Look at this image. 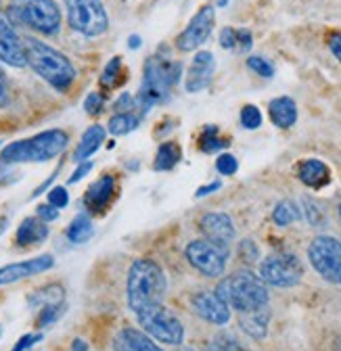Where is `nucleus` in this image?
Wrapping results in <instances>:
<instances>
[{"label": "nucleus", "instance_id": "nucleus-49", "mask_svg": "<svg viewBox=\"0 0 341 351\" xmlns=\"http://www.w3.org/2000/svg\"><path fill=\"white\" fill-rule=\"evenodd\" d=\"M128 44H130V49H139V47H141V38L134 34V36L128 38Z\"/></svg>", "mask_w": 341, "mask_h": 351}, {"label": "nucleus", "instance_id": "nucleus-2", "mask_svg": "<svg viewBox=\"0 0 341 351\" xmlns=\"http://www.w3.org/2000/svg\"><path fill=\"white\" fill-rule=\"evenodd\" d=\"M23 47H25L27 65L42 80H47L53 88H57L59 93H65L67 88L73 84L75 67L71 65V61L63 53H59L57 49L49 47V44L40 42L36 38H25Z\"/></svg>", "mask_w": 341, "mask_h": 351}, {"label": "nucleus", "instance_id": "nucleus-13", "mask_svg": "<svg viewBox=\"0 0 341 351\" xmlns=\"http://www.w3.org/2000/svg\"><path fill=\"white\" fill-rule=\"evenodd\" d=\"M191 305H193L195 314L201 316L205 322H211L216 326H224L231 320V307L216 293L201 291V293L193 295Z\"/></svg>", "mask_w": 341, "mask_h": 351}, {"label": "nucleus", "instance_id": "nucleus-8", "mask_svg": "<svg viewBox=\"0 0 341 351\" xmlns=\"http://www.w3.org/2000/svg\"><path fill=\"white\" fill-rule=\"evenodd\" d=\"M137 316H139V324L157 341L167 343V345H180L185 341V328L180 320L174 316V312H169L165 305L161 303L149 305Z\"/></svg>", "mask_w": 341, "mask_h": 351}, {"label": "nucleus", "instance_id": "nucleus-26", "mask_svg": "<svg viewBox=\"0 0 341 351\" xmlns=\"http://www.w3.org/2000/svg\"><path fill=\"white\" fill-rule=\"evenodd\" d=\"M178 161H180V147L176 143H163L155 155V169L167 171V169H172Z\"/></svg>", "mask_w": 341, "mask_h": 351}, {"label": "nucleus", "instance_id": "nucleus-14", "mask_svg": "<svg viewBox=\"0 0 341 351\" xmlns=\"http://www.w3.org/2000/svg\"><path fill=\"white\" fill-rule=\"evenodd\" d=\"M0 61H5L11 67L27 65L23 40L17 36V32L13 29L9 19L3 15H0Z\"/></svg>", "mask_w": 341, "mask_h": 351}, {"label": "nucleus", "instance_id": "nucleus-1", "mask_svg": "<svg viewBox=\"0 0 341 351\" xmlns=\"http://www.w3.org/2000/svg\"><path fill=\"white\" fill-rule=\"evenodd\" d=\"M165 287V274L159 263H155L153 259H137L126 280V297L130 310L139 314L149 305L161 303Z\"/></svg>", "mask_w": 341, "mask_h": 351}, {"label": "nucleus", "instance_id": "nucleus-17", "mask_svg": "<svg viewBox=\"0 0 341 351\" xmlns=\"http://www.w3.org/2000/svg\"><path fill=\"white\" fill-rule=\"evenodd\" d=\"M199 226H201V232L205 234L207 241L216 243L220 247L228 249V245L235 241V224H233L228 213H218V211L205 213L201 217Z\"/></svg>", "mask_w": 341, "mask_h": 351}, {"label": "nucleus", "instance_id": "nucleus-37", "mask_svg": "<svg viewBox=\"0 0 341 351\" xmlns=\"http://www.w3.org/2000/svg\"><path fill=\"white\" fill-rule=\"evenodd\" d=\"M49 203L57 209H63L67 203H69V195L63 186H55L51 193H49Z\"/></svg>", "mask_w": 341, "mask_h": 351}, {"label": "nucleus", "instance_id": "nucleus-15", "mask_svg": "<svg viewBox=\"0 0 341 351\" xmlns=\"http://www.w3.org/2000/svg\"><path fill=\"white\" fill-rule=\"evenodd\" d=\"M55 266L53 255H38L34 259H25V261H17V263H9V266L0 268V287L3 285H11L36 274L47 272Z\"/></svg>", "mask_w": 341, "mask_h": 351}, {"label": "nucleus", "instance_id": "nucleus-18", "mask_svg": "<svg viewBox=\"0 0 341 351\" xmlns=\"http://www.w3.org/2000/svg\"><path fill=\"white\" fill-rule=\"evenodd\" d=\"M113 193H115V180L113 176H103V178H99L86 193V197H84V203H86V207L93 211V213H103L111 199H113Z\"/></svg>", "mask_w": 341, "mask_h": 351}, {"label": "nucleus", "instance_id": "nucleus-46", "mask_svg": "<svg viewBox=\"0 0 341 351\" xmlns=\"http://www.w3.org/2000/svg\"><path fill=\"white\" fill-rule=\"evenodd\" d=\"M7 101H9V82L3 67H0V107H5Z\"/></svg>", "mask_w": 341, "mask_h": 351}, {"label": "nucleus", "instance_id": "nucleus-19", "mask_svg": "<svg viewBox=\"0 0 341 351\" xmlns=\"http://www.w3.org/2000/svg\"><path fill=\"white\" fill-rule=\"evenodd\" d=\"M115 351H163L145 332L137 328H121L113 339Z\"/></svg>", "mask_w": 341, "mask_h": 351}, {"label": "nucleus", "instance_id": "nucleus-29", "mask_svg": "<svg viewBox=\"0 0 341 351\" xmlns=\"http://www.w3.org/2000/svg\"><path fill=\"white\" fill-rule=\"evenodd\" d=\"M139 117H134L132 113H117L109 119V132L115 136H124V134H130L139 128Z\"/></svg>", "mask_w": 341, "mask_h": 351}, {"label": "nucleus", "instance_id": "nucleus-4", "mask_svg": "<svg viewBox=\"0 0 341 351\" xmlns=\"http://www.w3.org/2000/svg\"><path fill=\"white\" fill-rule=\"evenodd\" d=\"M180 71H183L180 61H172L169 57L153 55L147 59L143 88L137 99L141 113H147L149 107H153L157 103H165L169 99V90H172L174 84H178Z\"/></svg>", "mask_w": 341, "mask_h": 351}, {"label": "nucleus", "instance_id": "nucleus-31", "mask_svg": "<svg viewBox=\"0 0 341 351\" xmlns=\"http://www.w3.org/2000/svg\"><path fill=\"white\" fill-rule=\"evenodd\" d=\"M119 82H124V65H121V57H113L101 75V84L105 88H115Z\"/></svg>", "mask_w": 341, "mask_h": 351}, {"label": "nucleus", "instance_id": "nucleus-33", "mask_svg": "<svg viewBox=\"0 0 341 351\" xmlns=\"http://www.w3.org/2000/svg\"><path fill=\"white\" fill-rule=\"evenodd\" d=\"M63 312H65V305L63 303H55V305L42 307L40 318H38V326H49V324L57 322L59 316H63Z\"/></svg>", "mask_w": 341, "mask_h": 351}, {"label": "nucleus", "instance_id": "nucleus-32", "mask_svg": "<svg viewBox=\"0 0 341 351\" xmlns=\"http://www.w3.org/2000/svg\"><path fill=\"white\" fill-rule=\"evenodd\" d=\"M241 125L245 130H258L262 125V113L255 105H245L241 109Z\"/></svg>", "mask_w": 341, "mask_h": 351}, {"label": "nucleus", "instance_id": "nucleus-43", "mask_svg": "<svg viewBox=\"0 0 341 351\" xmlns=\"http://www.w3.org/2000/svg\"><path fill=\"white\" fill-rule=\"evenodd\" d=\"M93 169V163L91 161H82L80 165H78V169L71 173V178H69V184H75V182H80L84 176H86L89 171Z\"/></svg>", "mask_w": 341, "mask_h": 351}, {"label": "nucleus", "instance_id": "nucleus-23", "mask_svg": "<svg viewBox=\"0 0 341 351\" xmlns=\"http://www.w3.org/2000/svg\"><path fill=\"white\" fill-rule=\"evenodd\" d=\"M47 237H49V226L47 222H42L38 217H25L21 226L17 228V243L21 247L40 245L47 241Z\"/></svg>", "mask_w": 341, "mask_h": 351}, {"label": "nucleus", "instance_id": "nucleus-53", "mask_svg": "<svg viewBox=\"0 0 341 351\" xmlns=\"http://www.w3.org/2000/svg\"><path fill=\"white\" fill-rule=\"evenodd\" d=\"M209 351H222V349H218V347L214 345V347H209Z\"/></svg>", "mask_w": 341, "mask_h": 351}, {"label": "nucleus", "instance_id": "nucleus-56", "mask_svg": "<svg viewBox=\"0 0 341 351\" xmlns=\"http://www.w3.org/2000/svg\"><path fill=\"white\" fill-rule=\"evenodd\" d=\"M339 215H341V205H339Z\"/></svg>", "mask_w": 341, "mask_h": 351}, {"label": "nucleus", "instance_id": "nucleus-28", "mask_svg": "<svg viewBox=\"0 0 341 351\" xmlns=\"http://www.w3.org/2000/svg\"><path fill=\"white\" fill-rule=\"evenodd\" d=\"M55 303H63V289L59 285H49L45 289L36 291L30 297V305H38V307H47V305H55Z\"/></svg>", "mask_w": 341, "mask_h": 351}, {"label": "nucleus", "instance_id": "nucleus-52", "mask_svg": "<svg viewBox=\"0 0 341 351\" xmlns=\"http://www.w3.org/2000/svg\"><path fill=\"white\" fill-rule=\"evenodd\" d=\"M226 3H228V0H218V5H220V7H224Z\"/></svg>", "mask_w": 341, "mask_h": 351}, {"label": "nucleus", "instance_id": "nucleus-20", "mask_svg": "<svg viewBox=\"0 0 341 351\" xmlns=\"http://www.w3.org/2000/svg\"><path fill=\"white\" fill-rule=\"evenodd\" d=\"M297 176H300V180L310 189H322L331 182V169L320 159L302 161L300 169H297Z\"/></svg>", "mask_w": 341, "mask_h": 351}, {"label": "nucleus", "instance_id": "nucleus-10", "mask_svg": "<svg viewBox=\"0 0 341 351\" xmlns=\"http://www.w3.org/2000/svg\"><path fill=\"white\" fill-rule=\"evenodd\" d=\"M312 268L333 285H341V243L333 237H316L308 247Z\"/></svg>", "mask_w": 341, "mask_h": 351}, {"label": "nucleus", "instance_id": "nucleus-47", "mask_svg": "<svg viewBox=\"0 0 341 351\" xmlns=\"http://www.w3.org/2000/svg\"><path fill=\"white\" fill-rule=\"evenodd\" d=\"M241 255H243L247 261H253L255 257H258V249H255L253 241H245V243L241 245Z\"/></svg>", "mask_w": 341, "mask_h": 351}, {"label": "nucleus", "instance_id": "nucleus-30", "mask_svg": "<svg viewBox=\"0 0 341 351\" xmlns=\"http://www.w3.org/2000/svg\"><path fill=\"white\" fill-rule=\"evenodd\" d=\"M272 219L277 226H289L293 224L295 219H300V209H297V205L293 201H281L274 211H272Z\"/></svg>", "mask_w": 341, "mask_h": 351}, {"label": "nucleus", "instance_id": "nucleus-55", "mask_svg": "<svg viewBox=\"0 0 341 351\" xmlns=\"http://www.w3.org/2000/svg\"><path fill=\"white\" fill-rule=\"evenodd\" d=\"M0 337H3V326H0Z\"/></svg>", "mask_w": 341, "mask_h": 351}, {"label": "nucleus", "instance_id": "nucleus-42", "mask_svg": "<svg viewBox=\"0 0 341 351\" xmlns=\"http://www.w3.org/2000/svg\"><path fill=\"white\" fill-rule=\"evenodd\" d=\"M38 341H42V335H23L11 351H25V349L34 347Z\"/></svg>", "mask_w": 341, "mask_h": 351}, {"label": "nucleus", "instance_id": "nucleus-36", "mask_svg": "<svg viewBox=\"0 0 341 351\" xmlns=\"http://www.w3.org/2000/svg\"><path fill=\"white\" fill-rule=\"evenodd\" d=\"M103 107H105V97L101 93H91L86 97V101H84V109H86V113H91V115L101 113Z\"/></svg>", "mask_w": 341, "mask_h": 351}, {"label": "nucleus", "instance_id": "nucleus-24", "mask_svg": "<svg viewBox=\"0 0 341 351\" xmlns=\"http://www.w3.org/2000/svg\"><path fill=\"white\" fill-rule=\"evenodd\" d=\"M268 111H270V119L277 128L287 130L297 121V105L289 97H279V99L270 101Z\"/></svg>", "mask_w": 341, "mask_h": 351}, {"label": "nucleus", "instance_id": "nucleus-11", "mask_svg": "<svg viewBox=\"0 0 341 351\" xmlns=\"http://www.w3.org/2000/svg\"><path fill=\"white\" fill-rule=\"evenodd\" d=\"M187 259L191 266L201 272L203 276L218 278L226 270V259H228V249L211 243L207 239H199L189 243L187 247Z\"/></svg>", "mask_w": 341, "mask_h": 351}, {"label": "nucleus", "instance_id": "nucleus-3", "mask_svg": "<svg viewBox=\"0 0 341 351\" xmlns=\"http://www.w3.org/2000/svg\"><path fill=\"white\" fill-rule=\"evenodd\" d=\"M216 295L239 314L260 310V307L268 305L270 299L266 282L249 270H239L222 278L216 289Z\"/></svg>", "mask_w": 341, "mask_h": 351}, {"label": "nucleus", "instance_id": "nucleus-40", "mask_svg": "<svg viewBox=\"0 0 341 351\" xmlns=\"http://www.w3.org/2000/svg\"><path fill=\"white\" fill-rule=\"evenodd\" d=\"M134 107H137V99H132L128 93H124V95L115 101V109H117L119 113H130Z\"/></svg>", "mask_w": 341, "mask_h": 351}, {"label": "nucleus", "instance_id": "nucleus-7", "mask_svg": "<svg viewBox=\"0 0 341 351\" xmlns=\"http://www.w3.org/2000/svg\"><path fill=\"white\" fill-rule=\"evenodd\" d=\"M69 27L86 38H97L107 32L109 17L103 0H63Z\"/></svg>", "mask_w": 341, "mask_h": 351}, {"label": "nucleus", "instance_id": "nucleus-35", "mask_svg": "<svg viewBox=\"0 0 341 351\" xmlns=\"http://www.w3.org/2000/svg\"><path fill=\"white\" fill-rule=\"evenodd\" d=\"M216 169H218L222 176H233V173L239 169V161H237L235 155L224 153V155H220V157L216 159Z\"/></svg>", "mask_w": 341, "mask_h": 351}, {"label": "nucleus", "instance_id": "nucleus-9", "mask_svg": "<svg viewBox=\"0 0 341 351\" xmlns=\"http://www.w3.org/2000/svg\"><path fill=\"white\" fill-rule=\"evenodd\" d=\"M302 276H304L302 261L297 259V255L287 253V251L272 253L260 263V278L266 285H272L279 289L295 287L302 280Z\"/></svg>", "mask_w": 341, "mask_h": 351}, {"label": "nucleus", "instance_id": "nucleus-50", "mask_svg": "<svg viewBox=\"0 0 341 351\" xmlns=\"http://www.w3.org/2000/svg\"><path fill=\"white\" fill-rule=\"evenodd\" d=\"M89 347H86V343H84V341H73V351H86Z\"/></svg>", "mask_w": 341, "mask_h": 351}, {"label": "nucleus", "instance_id": "nucleus-45", "mask_svg": "<svg viewBox=\"0 0 341 351\" xmlns=\"http://www.w3.org/2000/svg\"><path fill=\"white\" fill-rule=\"evenodd\" d=\"M329 49H331V53L335 55V59L341 61V32H333V34L329 36Z\"/></svg>", "mask_w": 341, "mask_h": 351}, {"label": "nucleus", "instance_id": "nucleus-6", "mask_svg": "<svg viewBox=\"0 0 341 351\" xmlns=\"http://www.w3.org/2000/svg\"><path fill=\"white\" fill-rule=\"evenodd\" d=\"M9 17L38 34L53 36L61 27V11L55 0H11Z\"/></svg>", "mask_w": 341, "mask_h": 351}, {"label": "nucleus", "instance_id": "nucleus-21", "mask_svg": "<svg viewBox=\"0 0 341 351\" xmlns=\"http://www.w3.org/2000/svg\"><path fill=\"white\" fill-rule=\"evenodd\" d=\"M241 328L253 337V339H264L266 330H268V322H270V307L264 305L260 310H253V312H243L241 318Z\"/></svg>", "mask_w": 341, "mask_h": 351}, {"label": "nucleus", "instance_id": "nucleus-25", "mask_svg": "<svg viewBox=\"0 0 341 351\" xmlns=\"http://www.w3.org/2000/svg\"><path fill=\"white\" fill-rule=\"evenodd\" d=\"M95 234V226H93V219L86 213H80L73 217V222L67 228V239L75 245L80 243H86L91 237Z\"/></svg>", "mask_w": 341, "mask_h": 351}, {"label": "nucleus", "instance_id": "nucleus-48", "mask_svg": "<svg viewBox=\"0 0 341 351\" xmlns=\"http://www.w3.org/2000/svg\"><path fill=\"white\" fill-rule=\"evenodd\" d=\"M218 189H220V182H211V184H207V186H201V189L197 191V197H205V195L214 193V191H218Z\"/></svg>", "mask_w": 341, "mask_h": 351}, {"label": "nucleus", "instance_id": "nucleus-27", "mask_svg": "<svg viewBox=\"0 0 341 351\" xmlns=\"http://www.w3.org/2000/svg\"><path fill=\"white\" fill-rule=\"evenodd\" d=\"M224 147H228V141L220 136L218 125H205V130L199 136V149L203 153H216Z\"/></svg>", "mask_w": 341, "mask_h": 351}, {"label": "nucleus", "instance_id": "nucleus-54", "mask_svg": "<svg viewBox=\"0 0 341 351\" xmlns=\"http://www.w3.org/2000/svg\"><path fill=\"white\" fill-rule=\"evenodd\" d=\"M178 351H193V349H189V347H185V349H178Z\"/></svg>", "mask_w": 341, "mask_h": 351}, {"label": "nucleus", "instance_id": "nucleus-34", "mask_svg": "<svg viewBox=\"0 0 341 351\" xmlns=\"http://www.w3.org/2000/svg\"><path fill=\"white\" fill-rule=\"evenodd\" d=\"M247 67L251 71H255L258 75H262V77H272L274 75L272 63H268V59H264V57H249L247 59Z\"/></svg>", "mask_w": 341, "mask_h": 351}, {"label": "nucleus", "instance_id": "nucleus-12", "mask_svg": "<svg viewBox=\"0 0 341 351\" xmlns=\"http://www.w3.org/2000/svg\"><path fill=\"white\" fill-rule=\"evenodd\" d=\"M214 21H216V11L214 7H203L199 9V13L189 21V25L185 27V32L178 36L176 47L183 53H193L195 49H199L201 44L207 42L211 29H214Z\"/></svg>", "mask_w": 341, "mask_h": 351}, {"label": "nucleus", "instance_id": "nucleus-38", "mask_svg": "<svg viewBox=\"0 0 341 351\" xmlns=\"http://www.w3.org/2000/svg\"><path fill=\"white\" fill-rule=\"evenodd\" d=\"M220 44H222V49H226V51H235L237 49V29L224 27L220 32Z\"/></svg>", "mask_w": 341, "mask_h": 351}, {"label": "nucleus", "instance_id": "nucleus-44", "mask_svg": "<svg viewBox=\"0 0 341 351\" xmlns=\"http://www.w3.org/2000/svg\"><path fill=\"white\" fill-rule=\"evenodd\" d=\"M304 207H306V215H308V219H310V224L312 226H318L320 224V211H318V207L312 203V201H304Z\"/></svg>", "mask_w": 341, "mask_h": 351}, {"label": "nucleus", "instance_id": "nucleus-5", "mask_svg": "<svg viewBox=\"0 0 341 351\" xmlns=\"http://www.w3.org/2000/svg\"><path fill=\"white\" fill-rule=\"evenodd\" d=\"M67 143H69L67 132L47 130V132H40V134H36L32 138L11 143L9 147H5L0 159H3V163H7V165L49 161V159H55L57 155H61L65 151Z\"/></svg>", "mask_w": 341, "mask_h": 351}, {"label": "nucleus", "instance_id": "nucleus-41", "mask_svg": "<svg viewBox=\"0 0 341 351\" xmlns=\"http://www.w3.org/2000/svg\"><path fill=\"white\" fill-rule=\"evenodd\" d=\"M38 217L42 219V222H53V219L59 217V209L53 207L51 203L49 205H40L38 207Z\"/></svg>", "mask_w": 341, "mask_h": 351}, {"label": "nucleus", "instance_id": "nucleus-22", "mask_svg": "<svg viewBox=\"0 0 341 351\" xmlns=\"http://www.w3.org/2000/svg\"><path fill=\"white\" fill-rule=\"evenodd\" d=\"M103 143H105V128H103V125H91V128L82 134V141L78 143V149H75V153H73V159H75L78 163L86 161L89 157H93V155L101 149Z\"/></svg>", "mask_w": 341, "mask_h": 351}, {"label": "nucleus", "instance_id": "nucleus-16", "mask_svg": "<svg viewBox=\"0 0 341 351\" xmlns=\"http://www.w3.org/2000/svg\"><path fill=\"white\" fill-rule=\"evenodd\" d=\"M214 71H216V59L209 51H199L189 67V73H187V80H185V88L187 93L195 95V93H201L205 88L211 84V77H214Z\"/></svg>", "mask_w": 341, "mask_h": 351}, {"label": "nucleus", "instance_id": "nucleus-39", "mask_svg": "<svg viewBox=\"0 0 341 351\" xmlns=\"http://www.w3.org/2000/svg\"><path fill=\"white\" fill-rule=\"evenodd\" d=\"M253 44V36L249 29H237V51L241 53H247Z\"/></svg>", "mask_w": 341, "mask_h": 351}, {"label": "nucleus", "instance_id": "nucleus-51", "mask_svg": "<svg viewBox=\"0 0 341 351\" xmlns=\"http://www.w3.org/2000/svg\"><path fill=\"white\" fill-rule=\"evenodd\" d=\"M7 230V217H0V232Z\"/></svg>", "mask_w": 341, "mask_h": 351}]
</instances>
